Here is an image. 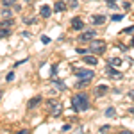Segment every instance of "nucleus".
Segmentation results:
<instances>
[{
  "label": "nucleus",
  "mask_w": 134,
  "mask_h": 134,
  "mask_svg": "<svg viewBox=\"0 0 134 134\" xmlns=\"http://www.w3.org/2000/svg\"><path fill=\"white\" fill-rule=\"evenodd\" d=\"M82 61L86 63V64H97V63H98V59H97V55H84Z\"/></svg>",
  "instance_id": "9"
},
{
  "label": "nucleus",
  "mask_w": 134,
  "mask_h": 134,
  "mask_svg": "<svg viewBox=\"0 0 134 134\" xmlns=\"http://www.w3.org/2000/svg\"><path fill=\"white\" fill-rule=\"evenodd\" d=\"M122 134H132V132H131V131H124Z\"/></svg>",
  "instance_id": "27"
},
{
  "label": "nucleus",
  "mask_w": 134,
  "mask_h": 134,
  "mask_svg": "<svg viewBox=\"0 0 134 134\" xmlns=\"http://www.w3.org/2000/svg\"><path fill=\"white\" fill-rule=\"evenodd\" d=\"M105 73H107L109 77H113V79H122V77H124V75H122V73L118 72V70H114V68L111 66V64H109V66L105 68Z\"/></svg>",
  "instance_id": "4"
},
{
  "label": "nucleus",
  "mask_w": 134,
  "mask_h": 134,
  "mask_svg": "<svg viewBox=\"0 0 134 134\" xmlns=\"http://www.w3.org/2000/svg\"><path fill=\"white\" fill-rule=\"evenodd\" d=\"M90 52H93V54H104L105 52V43L102 40H91V43H90Z\"/></svg>",
  "instance_id": "2"
},
{
  "label": "nucleus",
  "mask_w": 134,
  "mask_h": 134,
  "mask_svg": "<svg viewBox=\"0 0 134 134\" xmlns=\"http://www.w3.org/2000/svg\"><path fill=\"white\" fill-rule=\"evenodd\" d=\"M40 14H41L43 18H48L52 14V7L50 5H41V7H40Z\"/></svg>",
  "instance_id": "8"
},
{
  "label": "nucleus",
  "mask_w": 134,
  "mask_h": 134,
  "mask_svg": "<svg viewBox=\"0 0 134 134\" xmlns=\"http://www.w3.org/2000/svg\"><path fill=\"white\" fill-rule=\"evenodd\" d=\"M72 105H73V109L75 111H86L88 109V97H86V93H77V95H73V98H72Z\"/></svg>",
  "instance_id": "1"
},
{
  "label": "nucleus",
  "mask_w": 134,
  "mask_h": 134,
  "mask_svg": "<svg viewBox=\"0 0 134 134\" xmlns=\"http://www.w3.org/2000/svg\"><path fill=\"white\" fill-rule=\"evenodd\" d=\"M2 2H4V5H5V7H9V5H14V2H16V0H2Z\"/></svg>",
  "instance_id": "20"
},
{
  "label": "nucleus",
  "mask_w": 134,
  "mask_h": 134,
  "mask_svg": "<svg viewBox=\"0 0 134 134\" xmlns=\"http://www.w3.org/2000/svg\"><path fill=\"white\" fill-rule=\"evenodd\" d=\"M2 16H4V18H13V13H11V9L4 7V9H2Z\"/></svg>",
  "instance_id": "15"
},
{
  "label": "nucleus",
  "mask_w": 134,
  "mask_h": 134,
  "mask_svg": "<svg viewBox=\"0 0 134 134\" xmlns=\"http://www.w3.org/2000/svg\"><path fill=\"white\" fill-rule=\"evenodd\" d=\"M109 64H111V66H120V64H122V59H120V57H113V59L109 61Z\"/></svg>",
  "instance_id": "16"
},
{
  "label": "nucleus",
  "mask_w": 134,
  "mask_h": 134,
  "mask_svg": "<svg viewBox=\"0 0 134 134\" xmlns=\"http://www.w3.org/2000/svg\"><path fill=\"white\" fill-rule=\"evenodd\" d=\"M52 9H54V11H57V13H61V11L66 9V4H64L63 0H59V2H55V4H54V7H52Z\"/></svg>",
  "instance_id": "10"
},
{
  "label": "nucleus",
  "mask_w": 134,
  "mask_h": 134,
  "mask_svg": "<svg viewBox=\"0 0 134 134\" xmlns=\"http://www.w3.org/2000/svg\"><path fill=\"white\" fill-rule=\"evenodd\" d=\"M75 73H77V77H79L81 81H84V82H90V81L93 79V75H95L91 70H81V68H77Z\"/></svg>",
  "instance_id": "3"
},
{
  "label": "nucleus",
  "mask_w": 134,
  "mask_h": 134,
  "mask_svg": "<svg viewBox=\"0 0 134 134\" xmlns=\"http://www.w3.org/2000/svg\"><path fill=\"white\" fill-rule=\"evenodd\" d=\"M122 18H124L122 14H114V16H113V20H114V21H120V20H122Z\"/></svg>",
  "instance_id": "23"
},
{
  "label": "nucleus",
  "mask_w": 134,
  "mask_h": 134,
  "mask_svg": "<svg viewBox=\"0 0 134 134\" xmlns=\"http://www.w3.org/2000/svg\"><path fill=\"white\" fill-rule=\"evenodd\" d=\"M54 84H55V86H57L59 90H64V88H66V86H64V84H63L61 81H59V79H55V81H54Z\"/></svg>",
  "instance_id": "19"
},
{
  "label": "nucleus",
  "mask_w": 134,
  "mask_h": 134,
  "mask_svg": "<svg viewBox=\"0 0 134 134\" xmlns=\"http://www.w3.org/2000/svg\"><path fill=\"white\" fill-rule=\"evenodd\" d=\"M107 4H109V5H111V4H114V0H107Z\"/></svg>",
  "instance_id": "28"
},
{
  "label": "nucleus",
  "mask_w": 134,
  "mask_h": 134,
  "mask_svg": "<svg viewBox=\"0 0 134 134\" xmlns=\"http://www.w3.org/2000/svg\"><path fill=\"white\" fill-rule=\"evenodd\" d=\"M72 29L73 31H82L84 29V21L81 20L79 16H75V18L72 20Z\"/></svg>",
  "instance_id": "5"
},
{
  "label": "nucleus",
  "mask_w": 134,
  "mask_h": 134,
  "mask_svg": "<svg viewBox=\"0 0 134 134\" xmlns=\"http://www.w3.org/2000/svg\"><path fill=\"white\" fill-rule=\"evenodd\" d=\"M107 91H109V88H107V86H104V84H100V86H97V88H95V95H97V97H104Z\"/></svg>",
  "instance_id": "7"
},
{
  "label": "nucleus",
  "mask_w": 134,
  "mask_h": 134,
  "mask_svg": "<svg viewBox=\"0 0 134 134\" xmlns=\"http://www.w3.org/2000/svg\"><path fill=\"white\" fill-rule=\"evenodd\" d=\"M16 134H29V131H25V129H23V131H18Z\"/></svg>",
  "instance_id": "25"
},
{
  "label": "nucleus",
  "mask_w": 134,
  "mask_h": 134,
  "mask_svg": "<svg viewBox=\"0 0 134 134\" xmlns=\"http://www.w3.org/2000/svg\"><path fill=\"white\" fill-rule=\"evenodd\" d=\"M41 41L45 43V45H48V43H50V38H48V36H41Z\"/></svg>",
  "instance_id": "22"
},
{
  "label": "nucleus",
  "mask_w": 134,
  "mask_h": 134,
  "mask_svg": "<svg viewBox=\"0 0 134 134\" xmlns=\"http://www.w3.org/2000/svg\"><path fill=\"white\" fill-rule=\"evenodd\" d=\"M105 116H109V118L116 116V111H114V107H107V111H105Z\"/></svg>",
  "instance_id": "17"
},
{
  "label": "nucleus",
  "mask_w": 134,
  "mask_h": 134,
  "mask_svg": "<svg viewBox=\"0 0 134 134\" xmlns=\"http://www.w3.org/2000/svg\"><path fill=\"white\" fill-rule=\"evenodd\" d=\"M75 52H79V54H84V55H86V50H84V48H77Z\"/></svg>",
  "instance_id": "24"
},
{
  "label": "nucleus",
  "mask_w": 134,
  "mask_h": 134,
  "mask_svg": "<svg viewBox=\"0 0 134 134\" xmlns=\"http://www.w3.org/2000/svg\"><path fill=\"white\" fill-rule=\"evenodd\" d=\"M132 45H134V40H132Z\"/></svg>",
  "instance_id": "31"
},
{
  "label": "nucleus",
  "mask_w": 134,
  "mask_h": 134,
  "mask_svg": "<svg viewBox=\"0 0 134 134\" xmlns=\"http://www.w3.org/2000/svg\"><path fill=\"white\" fill-rule=\"evenodd\" d=\"M129 97H131V98H134V90H132L131 93H129Z\"/></svg>",
  "instance_id": "26"
},
{
  "label": "nucleus",
  "mask_w": 134,
  "mask_h": 134,
  "mask_svg": "<svg viewBox=\"0 0 134 134\" xmlns=\"http://www.w3.org/2000/svg\"><path fill=\"white\" fill-rule=\"evenodd\" d=\"M25 2H31V0H25Z\"/></svg>",
  "instance_id": "30"
},
{
  "label": "nucleus",
  "mask_w": 134,
  "mask_h": 134,
  "mask_svg": "<svg viewBox=\"0 0 134 134\" xmlns=\"http://www.w3.org/2000/svg\"><path fill=\"white\" fill-rule=\"evenodd\" d=\"M13 23H14V21H13V18H7V20H4V21H0V27H2V29H13Z\"/></svg>",
  "instance_id": "11"
},
{
  "label": "nucleus",
  "mask_w": 134,
  "mask_h": 134,
  "mask_svg": "<svg viewBox=\"0 0 134 134\" xmlns=\"http://www.w3.org/2000/svg\"><path fill=\"white\" fill-rule=\"evenodd\" d=\"M104 21H105V16H102V14H95L93 16V23L95 25H102Z\"/></svg>",
  "instance_id": "13"
},
{
  "label": "nucleus",
  "mask_w": 134,
  "mask_h": 134,
  "mask_svg": "<svg viewBox=\"0 0 134 134\" xmlns=\"http://www.w3.org/2000/svg\"><path fill=\"white\" fill-rule=\"evenodd\" d=\"M13 79H14V73H13V72H9V73H7V77H5V81H7V82H11Z\"/></svg>",
  "instance_id": "21"
},
{
  "label": "nucleus",
  "mask_w": 134,
  "mask_h": 134,
  "mask_svg": "<svg viewBox=\"0 0 134 134\" xmlns=\"http://www.w3.org/2000/svg\"><path fill=\"white\" fill-rule=\"evenodd\" d=\"M2 95H4V91H2V90H0V98H2Z\"/></svg>",
  "instance_id": "29"
},
{
  "label": "nucleus",
  "mask_w": 134,
  "mask_h": 134,
  "mask_svg": "<svg viewBox=\"0 0 134 134\" xmlns=\"http://www.w3.org/2000/svg\"><path fill=\"white\" fill-rule=\"evenodd\" d=\"M61 111H63L61 104H55V105H54V109H52V114H54V116H59V114H61Z\"/></svg>",
  "instance_id": "14"
},
{
  "label": "nucleus",
  "mask_w": 134,
  "mask_h": 134,
  "mask_svg": "<svg viewBox=\"0 0 134 134\" xmlns=\"http://www.w3.org/2000/svg\"><path fill=\"white\" fill-rule=\"evenodd\" d=\"M40 102H41V98H40V97H34V98H31V100H29L27 107H29V109H34V107H36Z\"/></svg>",
  "instance_id": "12"
},
{
  "label": "nucleus",
  "mask_w": 134,
  "mask_h": 134,
  "mask_svg": "<svg viewBox=\"0 0 134 134\" xmlns=\"http://www.w3.org/2000/svg\"><path fill=\"white\" fill-rule=\"evenodd\" d=\"M93 38H95V32L93 31H86V32H81L79 41H91Z\"/></svg>",
  "instance_id": "6"
},
{
  "label": "nucleus",
  "mask_w": 134,
  "mask_h": 134,
  "mask_svg": "<svg viewBox=\"0 0 134 134\" xmlns=\"http://www.w3.org/2000/svg\"><path fill=\"white\" fill-rule=\"evenodd\" d=\"M9 34H11L9 29H2V27H0V38H7Z\"/></svg>",
  "instance_id": "18"
}]
</instances>
